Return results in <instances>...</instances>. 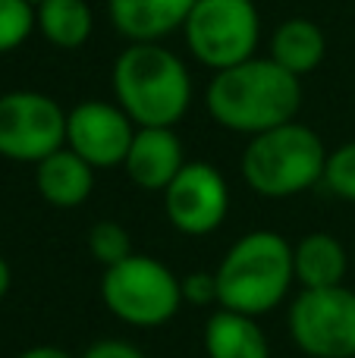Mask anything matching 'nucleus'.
<instances>
[{
    "label": "nucleus",
    "instance_id": "1a4fd4ad",
    "mask_svg": "<svg viewBox=\"0 0 355 358\" xmlns=\"http://www.w3.org/2000/svg\"><path fill=\"white\" fill-rule=\"evenodd\" d=\"M230 210L226 179L211 164H186L164 189V214L182 236H208L220 229Z\"/></svg>",
    "mask_w": 355,
    "mask_h": 358
},
{
    "label": "nucleus",
    "instance_id": "2eb2a0df",
    "mask_svg": "<svg viewBox=\"0 0 355 358\" xmlns=\"http://www.w3.org/2000/svg\"><path fill=\"white\" fill-rule=\"evenodd\" d=\"M293 267L302 289L343 286L346 273H349V252L333 236L312 233L293 245Z\"/></svg>",
    "mask_w": 355,
    "mask_h": 358
},
{
    "label": "nucleus",
    "instance_id": "9b49d317",
    "mask_svg": "<svg viewBox=\"0 0 355 358\" xmlns=\"http://www.w3.org/2000/svg\"><path fill=\"white\" fill-rule=\"evenodd\" d=\"M123 167L138 189L164 192L176 179V173L186 167L180 136L173 129H164V126H138Z\"/></svg>",
    "mask_w": 355,
    "mask_h": 358
},
{
    "label": "nucleus",
    "instance_id": "6ab92c4d",
    "mask_svg": "<svg viewBox=\"0 0 355 358\" xmlns=\"http://www.w3.org/2000/svg\"><path fill=\"white\" fill-rule=\"evenodd\" d=\"M35 29V3H29V0H0V54H10L19 44H25Z\"/></svg>",
    "mask_w": 355,
    "mask_h": 358
},
{
    "label": "nucleus",
    "instance_id": "ddd939ff",
    "mask_svg": "<svg viewBox=\"0 0 355 358\" xmlns=\"http://www.w3.org/2000/svg\"><path fill=\"white\" fill-rule=\"evenodd\" d=\"M35 185L38 195L50 208H79V204L88 201V195L94 189V167L88 161H82L73 148L63 145L60 151H54L41 164H35Z\"/></svg>",
    "mask_w": 355,
    "mask_h": 358
},
{
    "label": "nucleus",
    "instance_id": "f8f14e48",
    "mask_svg": "<svg viewBox=\"0 0 355 358\" xmlns=\"http://www.w3.org/2000/svg\"><path fill=\"white\" fill-rule=\"evenodd\" d=\"M195 0H107L113 29L129 41H161L186 25Z\"/></svg>",
    "mask_w": 355,
    "mask_h": 358
},
{
    "label": "nucleus",
    "instance_id": "393cba45",
    "mask_svg": "<svg viewBox=\"0 0 355 358\" xmlns=\"http://www.w3.org/2000/svg\"><path fill=\"white\" fill-rule=\"evenodd\" d=\"M29 3H35V6H38V3H41V0H29Z\"/></svg>",
    "mask_w": 355,
    "mask_h": 358
},
{
    "label": "nucleus",
    "instance_id": "39448f33",
    "mask_svg": "<svg viewBox=\"0 0 355 358\" xmlns=\"http://www.w3.org/2000/svg\"><path fill=\"white\" fill-rule=\"evenodd\" d=\"M101 299L113 317L132 327H161L182 308L180 277L167 264L136 252L104 271Z\"/></svg>",
    "mask_w": 355,
    "mask_h": 358
},
{
    "label": "nucleus",
    "instance_id": "9d476101",
    "mask_svg": "<svg viewBox=\"0 0 355 358\" xmlns=\"http://www.w3.org/2000/svg\"><path fill=\"white\" fill-rule=\"evenodd\" d=\"M136 129L138 126L126 117L119 104L82 101L66 113V148H73L94 170L119 167L129 155Z\"/></svg>",
    "mask_w": 355,
    "mask_h": 358
},
{
    "label": "nucleus",
    "instance_id": "423d86ee",
    "mask_svg": "<svg viewBox=\"0 0 355 358\" xmlns=\"http://www.w3.org/2000/svg\"><path fill=\"white\" fill-rule=\"evenodd\" d=\"M182 35L195 60L220 73L255 57L261 16L252 0H195Z\"/></svg>",
    "mask_w": 355,
    "mask_h": 358
},
{
    "label": "nucleus",
    "instance_id": "20e7f679",
    "mask_svg": "<svg viewBox=\"0 0 355 358\" xmlns=\"http://www.w3.org/2000/svg\"><path fill=\"white\" fill-rule=\"evenodd\" d=\"M327 148L314 129L302 123H283L258 132L242 151V179L264 198H293L314 189L324 179Z\"/></svg>",
    "mask_w": 355,
    "mask_h": 358
},
{
    "label": "nucleus",
    "instance_id": "b1692460",
    "mask_svg": "<svg viewBox=\"0 0 355 358\" xmlns=\"http://www.w3.org/2000/svg\"><path fill=\"white\" fill-rule=\"evenodd\" d=\"M10 283H13V273H10V264L0 258V299L10 292Z\"/></svg>",
    "mask_w": 355,
    "mask_h": 358
},
{
    "label": "nucleus",
    "instance_id": "4468645a",
    "mask_svg": "<svg viewBox=\"0 0 355 358\" xmlns=\"http://www.w3.org/2000/svg\"><path fill=\"white\" fill-rule=\"evenodd\" d=\"M205 352L208 358H270V346L252 315L217 308L205 324Z\"/></svg>",
    "mask_w": 355,
    "mask_h": 358
},
{
    "label": "nucleus",
    "instance_id": "412c9836",
    "mask_svg": "<svg viewBox=\"0 0 355 358\" xmlns=\"http://www.w3.org/2000/svg\"><path fill=\"white\" fill-rule=\"evenodd\" d=\"M180 289H182V305H220L217 273L208 271L186 273V277H180Z\"/></svg>",
    "mask_w": 355,
    "mask_h": 358
},
{
    "label": "nucleus",
    "instance_id": "f257e3e1",
    "mask_svg": "<svg viewBox=\"0 0 355 358\" xmlns=\"http://www.w3.org/2000/svg\"><path fill=\"white\" fill-rule=\"evenodd\" d=\"M205 104L224 129L252 138L258 132L293 123L302 104V79L287 73L270 57H252L214 73Z\"/></svg>",
    "mask_w": 355,
    "mask_h": 358
},
{
    "label": "nucleus",
    "instance_id": "f3484780",
    "mask_svg": "<svg viewBox=\"0 0 355 358\" xmlns=\"http://www.w3.org/2000/svg\"><path fill=\"white\" fill-rule=\"evenodd\" d=\"M35 19L44 41L63 50L82 48L94 29V13L88 0H41L35 6Z\"/></svg>",
    "mask_w": 355,
    "mask_h": 358
},
{
    "label": "nucleus",
    "instance_id": "6e6552de",
    "mask_svg": "<svg viewBox=\"0 0 355 358\" xmlns=\"http://www.w3.org/2000/svg\"><path fill=\"white\" fill-rule=\"evenodd\" d=\"M66 145V113L41 92H10L0 98V157L41 164Z\"/></svg>",
    "mask_w": 355,
    "mask_h": 358
},
{
    "label": "nucleus",
    "instance_id": "dca6fc26",
    "mask_svg": "<svg viewBox=\"0 0 355 358\" xmlns=\"http://www.w3.org/2000/svg\"><path fill=\"white\" fill-rule=\"evenodd\" d=\"M324 54L327 38L321 31V25L312 22V19H287V22L277 25L274 38H270V60L280 63L287 73L299 76V79L312 69H318Z\"/></svg>",
    "mask_w": 355,
    "mask_h": 358
},
{
    "label": "nucleus",
    "instance_id": "f03ea898",
    "mask_svg": "<svg viewBox=\"0 0 355 358\" xmlns=\"http://www.w3.org/2000/svg\"><path fill=\"white\" fill-rule=\"evenodd\" d=\"M113 94L136 126L173 129L192 104V79L164 44L132 41L113 63Z\"/></svg>",
    "mask_w": 355,
    "mask_h": 358
},
{
    "label": "nucleus",
    "instance_id": "4be33fe9",
    "mask_svg": "<svg viewBox=\"0 0 355 358\" xmlns=\"http://www.w3.org/2000/svg\"><path fill=\"white\" fill-rule=\"evenodd\" d=\"M82 358H145V352L126 340H101V343H92L82 352Z\"/></svg>",
    "mask_w": 355,
    "mask_h": 358
},
{
    "label": "nucleus",
    "instance_id": "7ed1b4c3",
    "mask_svg": "<svg viewBox=\"0 0 355 358\" xmlns=\"http://www.w3.org/2000/svg\"><path fill=\"white\" fill-rule=\"evenodd\" d=\"M220 308L242 315H268L283 302L296 280L293 245L270 229H255L236 239L217 271Z\"/></svg>",
    "mask_w": 355,
    "mask_h": 358
},
{
    "label": "nucleus",
    "instance_id": "5701e85b",
    "mask_svg": "<svg viewBox=\"0 0 355 358\" xmlns=\"http://www.w3.org/2000/svg\"><path fill=\"white\" fill-rule=\"evenodd\" d=\"M16 358H73V355L63 352V349H57V346H31V349H25V352L16 355Z\"/></svg>",
    "mask_w": 355,
    "mask_h": 358
},
{
    "label": "nucleus",
    "instance_id": "0eeeda50",
    "mask_svg": "<svg viewBox=\"0 0 355 358\" xmlns=\"http://www.w3.org/2000/svg\"><path fill=\"white\" fill-rule=\"evenodd\" d=\"M289 336L308 358H355V292L302 289L289 308Z\"/></svg>",
    "mask_w": 355,
    "mask_h": 358
},
{
    "label": "nucleus",
    "instance_id": "aec40b11",
    "mask_svg": "<svg viewBox=\"0 0 355 358\" xmlns=\"http://www.w3.org/2000/svg\"><path fill=\"white\" fill-rule=\"evenodd\" d=\"M321 182L343 201H355V142H346L327 155V167Z\"/></svg>",
    "mask_w": 355,
    "mask_h": 358
},
{
    "label": "nucleus",
    "instance_id": "a211bd4d",
    "mask_svg": "<svg viewBox=\"0 0 355 358\" xmlns=\"http://www.w3.org/2000/svg\"><path fill=\"white\" fill-rule=\"evenodd\" d=\"M88 252L98 264L113 267L119 261H126L132 255V239L117 220H98L92 229H88Z\"/></svg>",
    "mask_w": 355,
    "mask_h": 358
}]
</instances>
